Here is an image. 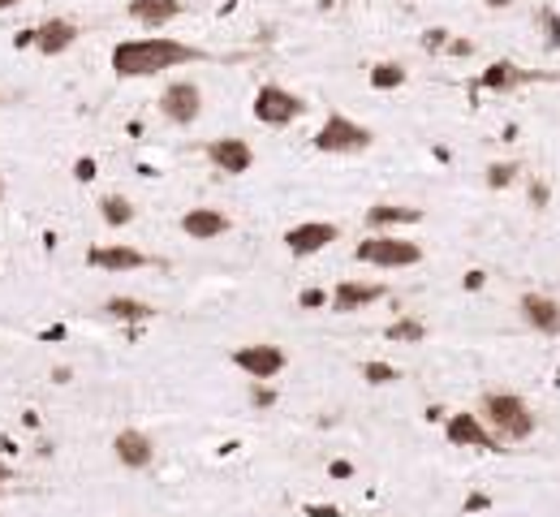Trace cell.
<instances>
[{"mask_svg":"<svg viewBox=\"0 0 560 517\" xmlns=\"http://www.w3.org/2000/svg\"><path fill=\"white\" fill-rule=\"evenodd\" d=\"M250 397H255V405H259V410H267V405H276V392H272L267 384H255V392H250Z\"/></svg>","mask_w":560,"mask_h":517,"instance_id":"cell-30","label":"cell"},{"mask_svg":"<svg viewBox=\"0 0 560 517\" xmlns=\"http://www.w3.org/2000/svg\"><path fill=\"white\" fill-rule=\"evenodd\" d=\"M483 4H487V9H509L513 0H483Z\"/></svg>","mask_w":560,"mask_h":517,"instance_id":"cell-38","label":"cell"},{"mask_svg":"<svg viewBox=\"0 0 560 517\" xmlns=\"http://www.w3.org/2000/svg\"><path fill=\"white\" fill-rule=\"evenodd\" d=\"M73 39H78V22H69V18H48V22L35 27V48H39L43 57H61V52H69Z\"/></svg>","mask_w":560,"mask_h":517,"instance_id":"cell-16","label":"cell"},{"mask_svg":"<svg viewBox=\"0 0 560 517\" xmlns=\"http://www.w3.org/2000/svg\"><path fill=\"white\" fill-rule=\"evenodd\" d=\"M233 228V220L220 212V207H190L186 216H181V233L190 237V242H216V237H225Z\"/></svg>","mask_w":560,"mask_h":517,"instance_id":"cell-14","label":"cell"},{"mask_svg":"<svg viewBox=\"0 0 560 517\" xmlns=\"http://www.w3.org/2000/svg\"><path fill=\"white\" fill-rule=\"evenodd\" d=\"M530 78H534V73H530V69H522V65L492 61L487 69H483V78H479V82H483L487 91H500V96H504V91H518V87H522V82H530Z\"/></svg>","mask_w":560,"mask_h":517,"instance_id":"cell-19","label":"cell"},{"mask_svg":"<svg viewBox=\"0 0 560 517\" xmlns=\"http://www.w3.org/2000/svg\"><path fill=\"white\" fill-rule=\"evenodd\" d=\"M22 0H0V13H9V9H18Z\"/></svg>","mask_w":560,"mask_h":517,"instance_id":"cell-39","label":"cell"},{"mask_svg":"<svg viewBox=\"0 0 560 517\" xmlns=\"http://www.w3.org/2000/svg\"><path fill=\"white\" fill-rule=\"evenodd\" d=\"M332 242H341V228L332 220H306V225H294L285 233V251L294 258H311L319 251H328Z\"/></svg>","mask_w":560,"mask_h":517,"instance_id":"cell-9","label":"cell"},{"mask_svg":"<svg viewBox=\"0 0 560 517\" xmlns=\"http://www.w3.org/2000/svg\"><path fill=\"white\" fill-rule=\"evenodd\" d=\"M190 61H207V52L181 39H165V35H147V39H121L112 48V73L117 78H156L165 69H181Z\"/></svg>","mask_w":560,"mask_h":517,"instance_id":"cell-1","label":"cell"},{"mask_svg":"<svg viewBox=\"0 0 560 517\" xmlns=\"http://www.w3.org/2000/svg\"><path fill=\"white\" fill-rule=\"evenodd\" d=\"M405 65L401 61H380L375 69H371V87L375 91H396V87H405Z\"/></svg>","mask_w":560,"mask_h":517,"instance_id":"cell-22","label":"cell"},{"mask_svg":"<svg viewBox=\"0 0 560 517\" xmlns=\"http://www.w3.org/2000/svg\"><path fill=\"white\" fill-rule=\"evenodd\" d=\"M444 440L453 444V449H479V452H500V440H495V431L487 422L479 419V414H470V410H457V414H449L444 422Z\"/></svg>","mask_w":560,"mask_h":517,"instance_id":"cell-6","label":"cell"},{"mask_svg":"<svg viewBox=\"0 0 560 517\" xmlns=\"http://www.w3.org/2000/svg\"><path fill=\"white\" fill-rule=\"evenodd\" d=\"M518 311H522V320H526L534 332L560 336V297H552V293H522Z\"/></svg>","mask_w":560,"mask_h":517,"instance_id":"cell-11","label":"cell"},{"mask_svg":"<svg viewBox=\"0 0 560 517\" xmlns=\"http://www.w3.org/2000/svg\"><path fill=\"white\" fill-rule=\"evenodd\" d=\"M518 173H522V168H518L513 160L492 164V168H487V186H492V190H504V186H513V177H518Z\"/></svg>","mask_w":560,"mask_h":517,"instance_id":"cell-24","label":"cell"},{"mask_svg":"<svg viewBox=\"0 0 560 517\" xmlns=\"http://www.w3.org/2000/svg\"><path fill=\"white\" fill-rule=\"evenodd\" d=\"M363 380L366 384H393L396 367H388V362H363Z\"/></svg>","mask_w":560,"mask_h":517,"instance_id":"cell-25","label":"cell"},{"mask_svg":"<svg viewBox=\"0 0 560 517\" xmlns=\"http://www.w3.org/2000/svg\"><path fill=\"white\" fill-rule=\"evenodd\" d=\"M0 452H4V457H13V452H18V444H13L9 436H0Z\"/></svg>","mask_w":560,"mask_h":517,"instance_id":"cell-36","label":"cell"},{"mask_svg":"<svg viewBox=\"0 0 560 517\" xmlns=\"http://www.w3.org/2000/svg\"><path fill=\"white\" fill-rule=\"evenodd\" d=\"M449 52H453V57H470V52H474V43H470V39H453V43H449Z\"/></svg>","mask_w":560,"mask_h":517,"instance_id":"cell-32","label":"cell"},{"mask_svg":"<svg viewBox=\"0 0 560 517\" xmlns=\"http://www.w3.org/2000/svg\"><path fill=\"white\" fill-rule=\"evenodd\" d=\"M112 452H117V461H121L126 470H147V466L156 461V444H151V436H147V431H138V427L117 431V436H112Z\"/></svg>","mask_w":560,"mask_h":517,"instance_id":"cell-12","label":"cell"},{"mask_svg":"<svg viewBox=\"0 0 560 517\" xmlns=\"http://www.w3.org/2000/svg\"><path fill=\"white\" fill-rule=\"evenodd\" d=\"M479 419L492 427L500 444H504V440L522 444V440L534 436V414H530V405L518 397V392H487L483 405H479Z\"/></svg>","mask_w":560,"mask_h":517,"instance_id":"cell-2","label":"cell"},{"mask_svg":"<svg viewBox=\"0 0 560 517\" xmlns=\"http://www.w3.org/2000/svg\"><path fill=\"white\" fill-rule=\"evenodd\" d=\"M354 258L366 267H414V263H423V246L393 237V233H371L354 246Z\"/></svg>","mask_w":560,"mask_h":517,"instance_id":"cell-4","label":"cell"},{"mask_svg":"<svg viewBox=\"0 0 560 517\" xmlns=\"http://www.w3.org/2000/svg\"><path fill=\"white\" fill-rule=\"evenodd\" d=\"M233 367L246 371L255 384H267L289 367V354L280 345H242V350H233Z\"/></svg>","mask_w":560,"mask_h":517,"instance_id":"cell-8","label":"cell"},{"mask_svg":"<svg viewBox=\"0 0 560 517\" xmlns=\"http://www.w3.org/2000/svg\"><path fill=\"white\" fill-rule=\"evenodd\" d=\"M181 9H186L181 0H130L126 4V13L142 27H165L173 18H181Z\"/></svg>","mask_w":560,"mask_h":517,"instance_id":"cell-18","label":"cell"},{"mask_svg":"<svg viewBox=\"0 0 560 517\" xmlns=\"http://www.w3.org/2000/svg\"><path fill=\"white\" fill-rule=\"evenodd\" d=\"M99 216H104L108 228H126V225H134L138 207H134L126 194H104V198H99Z\"/></svg>","mask_w":560,"mask_h":517,"instance_id":"cell-21","label":"cell"},{"mask_svg":"<svg viewBox=\"0 0 560 517\" xmlns=\"http://www.w3.org/2000/svg\"><path fill=\"white\" fill-rule=\"evenodd\" d=\"M151 258L134 246H91L87 251V267H99V272H138L147 267Z\"/></svg>","mask_w":560,"mask_h":517,"instance_id":"cell-15","label":"cell"},{"mask_svg":"<svg viewBox=\"0 0 560 517\" xmlns=\"http://www.w3.org/2000/svg\"><path fill=\"white\" fill-rule=\"evenodd\" d=\"M9 479H13V470H9V466H4V461H0V487L9 483Z\"/></svg>","mask_w":560,"mask_h":517,"instance_id":"cell-37","label":"cell"},{"mask_svg":"<svg viewBox=\"0 0 560 517\" xmlns=\"http://www.w3.org/2000/svg\"><path fill=\"white\" fill-rule=\"evenodd\" d=\"M380 297H388L384 285H371V281H341L336 289H332V311L336 315H354V311H366L371 302H380Z\"/></svg>","mask_w":560,"mask_h":517,"instance_id":"cell-13","label":"cell"},{"mask_svg":"<svg viewBox=\"0 0 560 517\" xmlns=\"http://www.w3.org/2000/svg\"><path fill=\"white\" fill-rule=\"evenodd\" d=\"M384 336L388 341H401V345H418L423 336H427V323H418V320H396L384 328Z\"/></svg>","mask_w":560,"mask_h":517,"instance_id":"cell-23","label":"cell"},{"mask_svg":"<svg viewBox=\"0 0 560 517\" xmlns=\"http://www.w3.org/2000/svg\"><path fill=\"white\" fill-rule=\"evenodd\" d=\"M543 31H548V48H560V18L552 9H543Z\"/></svg>","mask_w":560,"mask_h":517,"instance_id":"cell-28","label":"cell"},{"mask_svg":"<svg viewBox=\"0 0 560 517\" xmlns=\"http://www.w3.org/2000/svg\"><path fill=\"white\" fill-rule=\"evenodd\" d=\"M449 43H453V39H449L444 27H435V31L423 35V48H427V52H440V48H449Z\"/></svg>","mask_w":560,"mask_h":517,"instance_id":"cell-27","label":"cell"},{"mask_svg":"<svg viewBox=\"0 0 560 517\" xmlns=\"http://www.w3.org/2000/svg\"><path fill=\"white\" fill-rule=\"evenodd\" d=\"M0 198H4V177H0Z\"/></svg>","mask_w":560,"mask_h":517,"instance_id":"cell-40","label":"cell"},{"mask_svg":"<svg viewBox=\"0 0 560 517\" xmlns=\"http://www.w3.org/2000/svg\"><path fill=\"white\" fill-rule=\"evenodd\" d=\"M332 302V293H324V289H302L297 293V306L302 311H319V306H328Z\"/></svg>","mask_w":560,"mask_h":517,"instance_id":"cell-26","label":"cell"},{"mask_svg":"<svg viewBox=\"0 0 560 517\" xmlns=\"http://www.w3.org/2000/svg\"><path fill=\"white\" fill-rule=\"evenodd\" d=\"M99 311H104V320H117V323H142V320L156 315V311H151L147 302H138V297H108Z\"/></svg>","mask_w":560,"mask_h":517,"instance_id":"cell-20","label":"cell"},{"mask_svg":"<svg viewBox=\"0 0 560 517\" xmlns=\"http://www.w3.org/2000/svg\"><path fill=\"white\" fill-rule=\"evenodd\" d=\"M73 177H78V181H96V160H91V156H82V160L73 164Z\"/></svg>","mask_w":560,"mask_h":517,"instance_id":"cell-29","label":"cell"},{"mask_svg":"<svg viewBox=\"0 0 560 517\" xmlns=\"http://www.w3.org/2000/svg\"><path fill=\"white\" fill-rule=\"evenodd\" d=\"M13 43H18V48H31V43H35V27H31V31H18Z\"/></svg>","mask_w":560,"mask_h":517,"instance_id":"cell-35","label":"cell"},{"mask_svg":"<svg viewBox=\"0 0 560 517\" xmlns=\"http://www.w3.org/2000/svg\"><path fill=\"white\" fill-rule=\"evenodd\" d=\"M203 151H207V160L216 164L220 173H229V177H242V173H250V168H255V147H250L246 138H233V134L211 138Z\"/></svg>","mask_w":560,"mask_h":517,"instance_id":"cell-10","label":"cell"},{"mask_svg":"<svg viewBox=\"0 0 560 517\" xmlns=\"http://www.w3.org/2000/svg\"><path fill=\"white\" fill-rule=\"evenodd\" d=\"M311 143H315V151H324V156H358V151H366V147L375 143V129H366L363 121H354V117H345V112H328Z\"/></svg>","mask_w":560,"mask_h":517,"instance_id":"cell-3","label":"cell"},{"mask_svg":"<svg viewBox=\"0 0 560 517\" xmlns=\"http://www.w3.org/2000/svg\"><path fill=\"white\" fill-rule=\"evenodd\" d=\"M160 112L173 126H195L198 112H203V91L198 82H186V78H173L165 91H160Z\"/></svg>","mask_w":560,"mask_h":517,"instance_id":"cell-7","label":"cell"},{"mask_svg":"<svg viewBox=\"0 0 560 517\" xmlns=\"http://www.w3.org/2000/svg\"><path fill=\"white\" fill-rule=\"evenodd\" d=\"M306 99L294 96V91H285V87H276V82H264L259 91H255V121L259 126H272V129H289L294 121L306 117Z\"/></svg>","mask_w":560,"mask_h":517,"instance_id":"cell-5","label":"cell"},{"mask_svg":"<svg viewBox=\"0 0 560 517\" xmlns=\"http://www.w3.org/2000/svg\"><path fill=\"white\" fill-rule=\"evenodd\" d=\"M423 220V207H401V203H375L366 207V228L371 233H384L396 225H418Z\"/></svg>","mask_w":560,"mask_h":517,"instance_id":"cell-17","label":"cell"},{"mask_svg":"<svg viewBox=\"0 0 560 517\" xmlns=\"http://www.w3.org/2000/svg\"><path fill=\"white\" fill-rule=\"evenodd\" d=\"M328 475L332 479H354V466H349V461H332Z\"/></svg>","mask_w":560,"mask_h":517,"instance_id":"cell-31","label":"cell"},{"mask_svg":"<svg viewBox=\"0 0 560 517\" xmlns=\"http://www.w3.org/2000/svg\"><path fill=\"white\" fill-rule=\"evenodd\" d=\"M530 203L543 207V203H548V186H534V190H530Z\"/></svg>","mask_w":560,"mask_h":517,"instance_id":"cell-33","label":"cell"},{"mask_svg":"<svg viewBox=\"0 0 560 517\" xmlns=\"http://www.w3.org/2000/svg\"><path fill=\"white\" fill-rule=\"evenodd\" d=\"M483 281H487V276H483V272H465V289H479V285H483Z\"/></svg>","mask_w":560,"mask_h":517,"instance_id":"cell-34","label":"cell"}]
</instances>
